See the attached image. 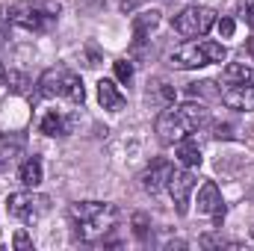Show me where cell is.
<instances>
[{
    "label": "cell",
    "instance_id": "603a6c76",
    "mask_svg": "<svg viewBox=\"0 0 254 251\" xmlns=\"http://www.w3.org/2000/svg\"><path fill=\"white\" fill-rule=\"evenodd\" d=\"M6 80L12 83V92H18V95L27 89V77H24V74H18V71H9V74H6Z\"/></svg>",
    "mask_w": 254,
    "mask_h": 251
},
{
    "label": "cell",
    "instance_id": "44dd1931",
    "mask_svg": "<svg viewBox=\"0 0 254 251\" xmlns=\"http://www.w3.org/2000/svg\"><path fill=\"white\" fill-rule=\"evenodd\" d=\"M113 68H116V77H119L122 83H130V80H133V65L127 63V60H119V63H113Z\"/></svg>",
    "mask_w": 254,
    "mask_h": 251
},
{
    "label": "cell",
    "instance_id": "cb8c5ba5",
    "mask_svg": "<svg viewBox=\"0 0 254 251\" xmlns=\"http://www.w3.org/2000/svg\"><path fill=\"white\" fill-rule=\"evenodd\" d=\"M234 30H237L234 18H222V21H219V36H222V39H231V36H234Z\"/></svg>",
    "mask_w": 254,
    "mask_h": 251
},
{
    "label": "cell",
    "instance_id": "f1b7e54d",
    "mask_svg": "<svg viewBox=\"0 0 254 251\" xmlns=\"http://www.w3.org/2000/svg\"><path fill=\"white\" fill-rule=\"evenodd\" d=\"M0 42H3V27H0Z\"/></svg>",
    "mask_w": 254,
    "mask_h": 251
},
{
    "label": "cell",
    "instance_id": "7c38bea8",
    "mask_svg": "<svg viewBox=\"0 0 254 251\" xmlns=\"http://www.w3.org/2000/svg\"><path fill=\"white\" fill-rule=\"evenodd\" d=\"M39 130H42L45 136H68V133L74 130V116H63V113L51 110V113L42 116Z\"/></svg>",
    "mask_w": 254,
    "mask_h": 251
},
{
    "label": "cell",
    "instance_id": "e0dca14e",
    "mask_svg": "<svg viewBox=\"0 0 254 251\" xmlns=\"http://www.w3.org/2000/svg\"><path fill=\"white\" fill-rule=\"evenodd\" d=\"M254 77V68L246 63H231L225 65V71H222V83L225 86H234V83H246V80H252Z\"/></svg>",
    "mask_w": 254,
    "mask_h": 251
},
{
    "label": "cell",
    "instance_id": "d6986e66",
    "mask_svg": "<svg viewBox=\"0 0 254 251\" xmlns=\"http://www.w3.org/2000/svg\"><path fill=\"white\" fill-rule=\"evenodd\" d=\"M148 228H151V219H148L145 213H133V234H136L139 240L148 237Z\"/></svg>",
    "mask_w": 254,
    "mask_h": 251
},
{
    "label": "cell",
    "instance_id": "30bf717a",
    "mask_svg": "<svg viewBox=\"0 0 254 251\" xmlns=\"http://www.w3.org/2000/svg\"><path fill=\"white\" fill-rule=\"evenodd\" d=\"M172 163L169 160H154L148 169H145V175H142V187L145 192H151V195H160L163 189L169 187V178H172Z\"/></svg>",
    "mask_w": 254,
    "mask_h": 251
},
{
    "label": "cell",
    "instance_id": "6da1fadb",
    "mask_svg": "<svg viewBox=\"0 0 254 251\" xmlns=\"http://www.w3.org/2000/svg\"><path fill=\"white\" fill-rule=\"evenodd\" d=\"M68 216H71V225H74L77 240L95 243V240H101L104 234H110L116 228L119 207L116 204H107V201H80V204H71Z\"/></svg>",
    "mask_w": 254,
    "mask_h": 251
},
{
    "label": "cell",
    "instance_id": "484cf974",
    "mask_svg": "<svg viewBox=\"0 0 254 251\" xmlns=\"http://www.w3.org/2000/svg\"><path fill=\"white\" fill-rule=\"evenodd\" d=\"M216 139H234V127L231 125H216Z\"/></svg>",
    "mask_w": 254,
    "mask_h": 251
},
{
    "label": "cell",
    "instance_id": "8fae6325",
    "mask_svg": "<svg viewBox=\"0 0 254 251\" xmlns=\"http://www.w3.org/2000/svg\"><path fill=\"white\" fill-rule=\"evenodd\" d=\"M198 213L204 216H213L216 222L225 219V204H222V192L213 181H207L204 187L198 189Z\"/></svg>",
    "mask_w": 254,
    "mask_h": 251
},
{
    "label": "cell",
    "instance_id": "d4e9b609",
    "mask_svg": "<svg viewBox=\"0 0 254 251\" xmlns=\"http://www.w3.org/2000/svg\"><path fill=\"white\" fill-rule=\"evenodd\" d=\"M12 243H15V249H18V251H30V249H33V240H30V237H27L24 231H18Z\"/></svg>",
    "mask_w": 254,
    "mask_h": 251
},
{
    "label": "cell",
    "instance_id": "9a60e30c",
    "mask_svg": "<svg viewBox=\"0 0 254 251\" xmlns=\"http://www.w3.org/2000/svg\"><path fill=\"white\" fill-rule=\"evenodd\" d=\"M157 24H160V12L157 9H145V12L133 15V39H136V45H142Z\"/></svg>",
    "mask_w": 254,
    "mask_h": 251
},
{
    "label": "cell",
    "instance_id": "f546056e",
    "mask_svg": "<svg viewBox=\"0 0 254 251\" xmlns=\"http://www.w3.org/2000/svg\"><path fill=\"white\" fill-rule=\"evenodd\" d=\"M252 237H254V228H252Z\"/></svg>",
    "mask_w": 254,
    "mask_h": 251
},
{
    "label": "cell",
    "instance_id": "83f0119b",
    "mask_svg": "<svg viewBox=\"0 0 254 251\" xmlns=\"http://www.w3.org/2000/svg\"><path fill=\"white\" fill-rule=\"evenodd\" d=\"M6 83V71H3V65H0V86Z\"/></svg>",
    "mask_w": 254,
    "mask_h": 251
},
{
    "label": "cell",
    "instance_id": "3957f363",
    "mask_svg": "<svg viewBox=\"0 0 254 251\" xmlns=\"http://www.w3.org/2000/svg\"><path fill=\"white\" fill-rule=\"evenodd\" d=\"M57 15H60V3L48 0V3H12V6H6L3 18L15 27L42 33V30L51 27V21H57Z\"/></svg>",
    "mask_w": 254,
    "mask_h": 251
},
{
    "label": "cell",
    "instance_id": "7402d4cb",
    "mask_svg": "<svg viewBox=\"0 0 254 251\" xmlns=\"http://www.w3.org/2000/svg\"><path fill=\"white\" fill-rule=\"evenodd\" d=\"M201 246L204 249H237V243H228L222 237H201Z\"/></svg>",
    "mask_w": 254,
    "mask_h": 251
},
{
    "label": "cell",
    "instance_id": "ac0fdd59",
    "mask_svg": "<svg viewBox=\"0 0 254 251\" xmlns=\"http://www.w3.org/2000/svg\"><path fill=\"white\" fill-rule=\"evenodd\" d=\"M21 148H24V139H0V169H6V166H12L15 163V157L21 154Z\"/></svg>",
    "mask_w": 254,
    "mask_h": 251
},
{
    "label": "cell",
    "instance_id": "9c48e42d",
    "mask_svg": "<svg viewBox=\"0 0 254 251\" xmlns=\"http://www.w3.org/2000/svg\"><path fill=\"white\" fill-rule=\"evenodd\" d=\"M222 101H225L231 110H240V113H254V77H252V80H246V83L225 86Z\"/></svg>",
    "mask_w": 254,
    "mask_h": 251
},
{
    "label": "cell",
    "instance_id": "4316f807",
    "mask_svg": "<svg viewBox=\"0 0 254 251\" xmlns=\"http://www.w3.org/2000/svg\"><path fill=\"white\" fill-rule=\"evenodd\" d=\"M249 57H252V60H254V36H252V39H249Z\"/></svg>",
    "mask_w": 254,
    "mask_h": 251
},
{
    "label": "cell",
    "instance_id": "4fadbf2b",
    "mask_svg": "<svg viewBox=\"0 0 254 251\" xmlns=\"http://www.w3.org/2000/svg\"><path fill=\"white\" fill-rule=\"evenodd\" d=\"M98 101H101V107L104 110H110V113H119L122 107H125V92L113 83V80H101L98 83Z\"/></svg>",
    "mask_w": 254,
    "mask_h": 251
},
{
    "label": "cell",
    "instance_id": "ba28073f",
    "mask_svg": "<svg viewBox=\"0 0 254 251\" xmlns=\"http://www.w3.org/2000/svg\"><path fill=\"white\" fill-rule=\"evenodd\" d=\"M166 189L172 192V201H175L178 216H187V213H190L192 189H195V175H192V172H172L169 187H166Z\"/></svg>",
    "mask_w": 254,
    "mask_h": 251
},
{
    "label": "cell",
    "instance_id": "5b68a950",
    "mask_svg": "<svg viewBox=\"0 0 254 251\" xmlns=\"http://www.w3.org/2000/svg\"><path fill=\"white\" fill-rule=\"evenodd\" d=\"M225 57L228 51L222 42H190L172 54V65L190 71V68H204L210 63H225Z\"/></svg>",
    "mask_w": 254,
    "mask_h": 251
},
{
    "label": "cell",
    "instance_id": "5bb4252c",
    "mask_svg": "<svg viewBox=\"0 0 254 251\" xmlns=\"http://www.w3.org/2000/svg\"><path fill=\"white\" fill-rule=\"evenodd\" d=\"M175 157H178L181 166L195 169V166H201V145H198L192 136H184V139L175 145Z\"/></svg>",
    "mask_w": 254,
    "mask_h": 251
},
{
    "label": "cell",
    "instance_id": "277c9868",
    "mask_svg": "<svg viewBox=\"0 0 254 251\" xmlns=\"http://www.w3.org/2000/svg\"><path fill=\"white\" fill-rule=\"evenodd\" d=\"M39 95L42 98H65L71 104H83L86 101L83 80L74 71H68V68H48L39 77Z\"/></svg>",
    "mask_w": 254,
    "mask_h": 251
},
{
    "label": "cell",
    "instance_id": "52a82bcc",
    "mask_svg": "<svg viewBox=\"0 0 254 251\" xmlns=\"http://www.w3.org/2000/svg\"><path fill=\"white\" fill-rule=\"evenodd\" d=\"M213 24H216V12H213L210 6H187V9L178 12L175 21H172L175 33H181L184 39H198V36H204Z\"/></svg>",
    "mask_w": 254,
    "mask_h": 251
},
{
    "label": "cell",
    "instance_id": "8992f818",
    "mask_svg": "<svg viewBox=\"0 0 254 251\" xmlns=\"http://www.w3.org/2000/svg\"><path fill=\"white\" fill-rule=\"evenodd\" d=\"M51 210L48 195H36V192H12L6 198V213L24 225H36L45 213Z\"/></svg>",
    "mask_w": 254,
    "mask_h": 251
},
{
    "label": "cell",
    "instance_id": "ffe728a7",
    "mask_svg": "<svg viewBox=\"0 0 254 251\" xmlns=\"http://www.w3.org/2000/svg\"><path fill=\"white\" fill-rule=\"evenodd\" d=\"M237 15L246 21V27H254V0H240V9Z\"/></svg>",
    "mask_w": 254,
    "mask_h": 251
},
{
    "label": "cell",
    "instance_id": "2e32d148",
    "mask_svg": "<svg viewBox=\"0 0 254 251\" xmlns=\"http://www.w3.org/2000/svg\"><path fill=\"white\" fill-rule=\"evenodd\" d=\"M42 178H45L42 160H39V157H27V160L21 163V169H18V181H21L27 189H36L39 184H42Z\"/></svg>",
    "mask_w": 254,
    "mask_h": 251
},
{
    "label": "cell",
    "instance_id": "7a4b0ae2",
    "mask_svg": "<svg viewBox=\"0 0 254 251\" xmlns=\"http://www.w3.org/2000/svg\"><path fill=\"white\" fill-rule=\"evenodd\" d=\"M210 113L204 104H181V107H169L166 113H160L157 119V136L166 145L181 142L184 136H190L192 130H198L201 125H207Z\"/></svg>",
    "mask_w": 254,
    "mask_h": 251
}]
</instances>
